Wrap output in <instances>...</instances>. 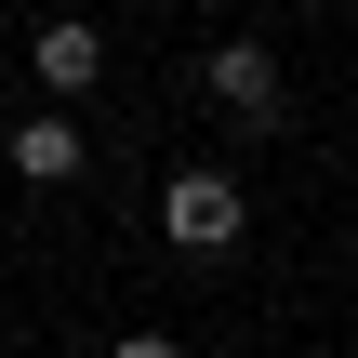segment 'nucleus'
I'll return each instance as SVG.
<instances>
[{
	"instance_id": "20e7f679",
	"label": "nucleus",
	"mask_w": 358,
	"mask_h": 358,
	"mask_svg": "<svg viewBox=\"0 0 358 358\" xmlns=\"http://www.w3.org/2000/svg\"><path fill=\"white\" fill-rule=\"evenodd\" d=\"M13 173H27V186H80V173H93L80 106H27V120H13Z\"/></svg>"
},
{
	"instance_id": "f03ea898",
	"label": "nucleus",
	"mask_w": 358,
	"mask_h": 358,
	"mask_svg": "<svg viewBox=\"0 0 358 358\" xmlns=\"http://www.w3.org/2000/svg\"><path fill=\"white\" fill-rule=\"evenodd\" d=\"M199 93H213V120H226V133H279V120H292V106H279V53H266V40H213V53H199Z\"/></svg>"
},
{
	"instance_id": "7ed1b4c3",
	"label": "nucleus",
	"mask_w": 358,
	"mask_h": 358,
	"mask_svg": "<svg viewBox=\"0 0 358 358\" xmlns=\"http://www.w3.org/2000/svg\"><path fill=\"white\" fill-rule=\"evenodd\" d=\"M27 80H40V106H80V93L106 80V27H93V13H40V27H27Z\"/></svg>"
},
{
	"instance_id": "423d86ee",
	"label": "nucleus",
	"mask_w": 358,
	"mask_h": 358,
	"mask_svg": "<svg viewBox=\"0 0 358 358\" xmlns=\"http://www.w3.org/2000/svg\"><path fill=\"white\" fill-rule=\"evenodd\" d=\"M345 13H358V0H345Z\"/></svg>"
},
{
	"instance_id": "39448f33",
	"label": "nucleus",
	"mask_w": 358,
	"mask_h": 358,
	"mask_svg": "<svg viewBox=\"0 0 358 358\" xmlns=\"http://www.w3.org/2000/svg\"><path fill=\"white\" fill-rule=\"evenodd\" d=\"M106 358H186V345H173V319H159V332H120Z\"/></svg>"
},
{
	"instance_id": "f257e3e1",
	"label": "nucleus",
	"mask_w": 358,
	"mask_h": 358,
	"mask_svg": "<svg viewBox=\"0 0 358 358\" xmlns=\"http://www.w3.org/2000/svg\"><path fill=\"white\" fill-rule=\"evenodd\" d=\"M239 226H252V199H239V173H213V159H186V173H159V239L173 252H239Z\"/></svg>"
}]
</instances>
